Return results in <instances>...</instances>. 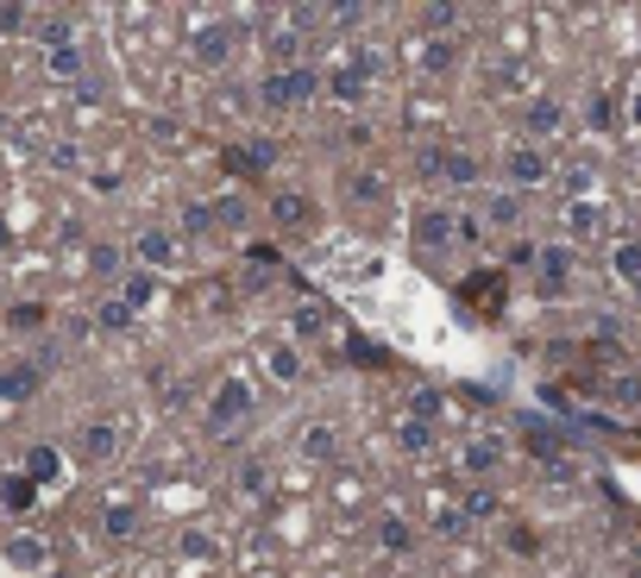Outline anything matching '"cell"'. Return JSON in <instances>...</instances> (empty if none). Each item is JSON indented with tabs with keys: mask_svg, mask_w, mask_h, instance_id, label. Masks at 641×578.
Instances as JSON below:
<instances>
[{
	"mask_svg": "<svg viewBox=\"0 0 641 578\" xmlns=\"http://www.w3.org/2000/svg\"><path fill=\"white\" fill-rule=\"evenodd\" d=\"M314 82H321V76H314L309 63H296V70L283 63V70H271V76H265V101H271V107H283V114H290V107H309V101H314Z\"/></svg>",
	"mask_w": 641,
	"mask_h": 578,
	"instance_id": "obj_1",
	"label": "cell"
},
{
	"mask_svg": "<svg viewBox=\"0 0 641 578\" xmlns=\"http://www.w3.org/2000/svg\"><path fill=\"white\" fill-rule=\"evenodd\" d=\"M246 415H252V384H246V378H227L208 403V434H234V422H246Z\"/></svg>",
	"mask_w": 641,
	"mask_h": 578,
	"instance_id": "obj_2",
	"label": "cell"
},
{
	"mask_svg": "<svg viewBox=\"0 0 641 578\" xmlns=\"http://www.w3.org/2000/svg\"><path fill=\"white\" fill-rule=\"evenodd\" d=\"M234 44H239V25H201L189 39V58H195V70H227V58H234Z\"/></svg>",
	"mask_w": 641,
	"mask_h": 578,
	"instance_id": "obj_3",
	"label": "cell"
},
{
	"mask_svg": "<svg viewBox=\"0 0 641 578\" xmlns=\"http://www.w3.org/2000/svg\"><path fill=\"white\" fill-rule=\"evenodd\" d=\"M504 176L516 183V189H541L547 176H554V164H547L541 145H516V152L504 157Z\"/></svg>",
	"mask_w": 641,
	"mask_h": 578,
	"instance_id": "obj_4",
	"label": "cell"
},
{
	"mask_svg": "<svg viewBox=\"0 0 641 578\" xmlns=\"http://www.w3.org/2000/svg\"><path fill=\"white\" fill-rule=\"evenodd\" d=\"M76 453H82L89 465H107V460L120 453V427H114V422H89V427L76 434Z\"/></svg>",
	"mask_w": 641,
	"mask_h": 578,
	"instance_id": "obj_5",
	"label": "cell"
},
{
	"mask_svg": "<svg viewBox=\"0 0 641 578\" xmlns=\"http://www.w3.org/2000/svg\"><path fill=\"white\" fill-rule=\"evenodd\" d=\"M371 70H378L371 58H352V63H340V70L328 76V95L340 101V107H347V101H359V95H365V76H371Z\"/></svg>",
	"mask_w": 641,
	"mask_h": 578,
	"instance_id": "obj_6",
	"label": "cell"
},
{
	"mask_svg": "<svg viewBox=\"0 0 641 578\" xmlns=\"http://www.w3.org/2000/svg\"><path fill=\"white\" fill-rule=\"evenodd\" d=\"M0 509H7V516H32V509H39V484L25 478V472H7V478H0Z\"/></svg>",
	"mask_w": 641,
	"mask_h": 578,
	"instance_id": "obj_7",
	"label": "cell"
},
{
	"mask_svg": "<svg viewBox=\"0 0 641 578\" xmlns=\"http://www.w3.org/2000/svg\"><path fill=\"white\" fill-rule=\"evenodd\" d=\"M566 277H572V251L547 246L541 251V283H535V289H541V296H566Z\"/></svg>",
	"mask_w": 641,
	"mask_h": 578,
	"instance_id": "obj_8",
	"label": "cell"
},
{
	"mask_svg": "<svg viewBox=\"0 0 641 578\" xmlns=\"http://www.w3.org/2000/svg\"><path fill=\"white\" fill-rule=\"evenodd\" d=\"M133 258H138L145 270H164V265H176V239H170V233H138V239H133Z\"/></svg>",
	"mask_w": 641,
	"mask_h": 578,
	"instance_id": "obj_9",
	"label": "cell"
},
{
	"mask_svg": "<svg viewBox=\"0 0 641 578\" xmlns=\"http://www.w3.org/2000/svg\"><path fill=\"white\" fill-rule=\"evenodd\" d=\"M20 472H25L32 484H58V478H63V453H58V446H25Z\"/></svg>",
	"mask_w": 641,
	"mask_h": 578,
	"instance_id": "obj_10",
	"label": "cell"
},
{
	"mask_svg": "<svg viewBox=\"0 0 641 578\" xmlns=\"http://www.w3.org/2000/svg\"><path fill=\"white\" fill-rule=\"evenodd\" d=\"M427 171H441L447 183H478V176H485V164H478L472 152H441V157H427Z\"/></svg>",
	"mask_w": 641,
	"mask_h": 578,
	"instance_id": "obj_11",
	"label": "cell"
},
{
	"mask_svg": "<svg viewBox=\"0 0 641 578\" xmlns=\"http://www.w3.org/2000/svg\"><path fill=\"white\" fill-rule=\"evenodd\" d=\"M415 239H422V246H447V239H459V220H453L447 208H427L422 220H415Z\"/></svg>",
	"mask_w": 641,
	"mask_h": 578,
	"instance_id": "obj_12",
	"label": "cell"
},
{
	"mask_svg": "<svg viewBox=\"0 0 641 578\" xmlns=\"http://www.w3.org/2000/svg\"><path fill=\"white\" fill-rule=\"evenodd\" d=\"M610 270H617L622 283L635 289V302H641V239H617V251H610Z\"/></svg>",
	"mask_w": 641,
	"mask_h": 578,
	"instance_id": "obj_13",
	"label": "cell"
},
{
	"mask_svg": "<svg viewBox=\"0 0 641 578\" xmlns=\"http://www.w3.org/2000/svg\"><path fill=\"white\" fill-rule=\"evenodd\" d=\"M466 296H472V302H478V309H504V296H509V277H504V270H478Z\"/></svg>",
	"mask_w": 641,
	"mask_h": 578,
	"instance_id": "obj_14",
	"label": "cell"
},
{
	"mask_svg": "<svg viewBox=\"0 0 641 578\" xmlns=\"http://www.w3.org/2000/svg\"><path fill=\"white\" fill-rule=\"evenodd\" d=\"M120 302H126V309H152L157 302V270H133V277H126V283H120Z\"/></svg>",
	"mask_w": 641,
	"mask_h": 578,
	"instance_id": "obj_15",
	"label": "cell"
},
{
	"mask_svg": "<svg viewBox=\"0 0 641 578\" xmlns=\"http://www.w3.org/2000/svg\"><path fill=\"white\" fill-rule=\"evenodd\" d=\"M378 547H384V554H409V547H415V528H409L403 516H384L378 522Z\"/></svg>",
	"mask_w": 641,
	"mask_h": 578,
	"instance_id": "obj_16",
	"label": "cell"
},
{
	"mask_svg": "<svg viewBox=\"0 0 641 578\" xmlns=\"http://www.w3.org/2000/svg\"><path fill=\"white\" fill-rule=\"evenodd\" d=\"M560 101H535V107H528V138H554L560 133Z\"/></svg>",
	"mask_w": 641,
	"mask_h": 578,
	"instance_id": "obj_17",
	"label": "cell"
},
{
	"mask_svg": "<svg viewBox=\"0 0 641 578\" xmlns=\"http://www.w3.org/2000/svg\"><path fill=\"white\" fill-rule=\"evenodd\" d=\"M227 171L265 176V171H271V145H246V152H227Z\"/></svg>",
	"mask_w": 641,
	"mask_h": 578,
	"instance_id": "obj_18",
	"label": "cell"
},
{
	"mask_svg": "<svg viewBox=\"0 0 641 578\" xmlns=\"http://www.w3.org/2000/svg\"><path fill=\"white\" fill-rule=\"evenodd\" d=\"M101 528L114 540H133V528H138V509L133 503H107V516H101Z\"/></svg>",
	"mask_w": 641,
	"mask_h": 578,
	"instance_id": "obj_19",
	"label": "cell"
},
{
	"mask_svg": "<svg viewBox=\"0 0 641 578\" xmlns=\"http://www.w3.org/2000/svg\"><path fill=\"white\" fill-rule=\"evenodd\" d=\"M32 39H39L44 51H63V44H76V25L63 20V13H51V20H44L39 32H32Z\"/></svg>",
	"mask_w": 641,
	"mask_h": 578,
	"instance_id": "obj_20",
	"label": "cell"
},
{
	"mask_svg": "<svg viewBox=\"0 0 641 578\" xmlns=\"http://www.w3.org/2000/svg\"><path fill=\"white\" fill-rule=\"evenodd\" d=\"M95 328H101V333H126V328H133V309H126L120 296H107V302L95 309Z\"/></svg>",
	"mask_w": 641,
	"mask_h": 578,
	"instance_id": "obj_21",
	"label": "cell"
},
{
	"mask_svg": "<svg viewBox=\"0 0 641 578\" xmlns=\"http://www.w3.org/2000/svg\"><path fill=\"white\" fill-rule=\"evenodd\" d=\"M39 390V371L20 365V371H0V396H32Z\"/></svg>",
	"mask_w": 641,
	"mask_h": 578,
	"instance_id": "obj_22",
	"label": "cell"
},
{
	"mask_svg": "<svg viewBox=\"0 0 641 578\" xmlns=\"http://www.w3.org/2000/svg\"><path fill=\"white\" fill-rule=\"evenodd\" d=\"M396 434H403V446H409V453H427V446H434V427H427V422H415V415H403V422H396Z\"/></svg>",
	"mask_w": 641,
	"mask_h": 578,
	"instance_id": "obj_23",
	"label": "cell"
},
{
	"mask_svg": "<svg viewBox=\"0 0 641 578\" xmlns=\"http://www.w3.org/2000/svg\"><path fill=\"white\" fill-rule=\"evenodd\" d=\"M51 76H58V82H76V76H82V51H76V44L51 51Z\"/></svg>",
	"mask_w": 641,
	"mask_h": 578,
	"instance_id": "obj_24",
	"label": "cell"
},
{
	"mask_svg": "<svg viewBox=\"0 0 641 578\" xmlns=\"http://www.w3.org/2000/svg\"><path fill=\"white\" fill-rule=\"evenodd\" d=\"M271 371L283 378V384H296V378H302V352H296V347H271Z\"/></svg>",
	"mask_w": 641,
	"mask_h": 578,
	"instance_id": "obj_25",
	"label": "cell"
},
{
	"mask_svg": "<svg viewBox=\"0 0 641 578\" xmlns=\"http://www.w3.org/2000/svg\"><path fill=\"white\" fill-rule=\"evenodd\" d=\"M485 220L490 227H516V220H523V202H516V195H497V202L485 208Z\"/></svg>",
	"mask_w": 641,
	"mask_h": 578,
	"instance_id": "obj_26",
	"label": "cell"
},
{
	"mask_svg": "<svg viewBox=\"0 0 641 578\" xmlns=\"http://www.w3.org/2000/svg\"><path fill=\"white\" fill-rule=\"evenodd\" d=\"M39 559H44V547H39V540H13V547H7V566H13V572H32Z\"/></svg>",
	"mask_w": 641,
	"mask_h": 578,
	"instance_id": "obj_27",
	"label": "cell"
},
{
	"mask_svg": "<svg viewBox=\"0 0 641 578\" xmlns=\"http://www.w3.org/2000/svg\"><path fill=\"white\" fill-rule=\"evenodd\" d=\"M25 25H32V7H20V0H7V7H0V32H7V39H20Z\"/></svg>",
	"mask_w": 641,
	"mask_h": 578,
	"instance_id": "obj_28",
	"label": "cell"
},
{
	"mask_svg": "<svg viewBox=\"0 0 641 578\" xmlns=\"http://www.w3.org/2000/svg\"><path fill=\"white\" fill-rule=\"evenodd\" d=\"M290 328L302 333V340H314V333L328 328V309H314V302H309V309H296V321H290Z\"/></svg>",
	"mask_w": 641,
	"mask_h": 578,
	"instance_id": "obj_29",
	"label": "cell"
},
{
	"mask_svg": "<svg viewBox=\"0 0 641 578\" xmlns=\"http://www.w3.org/2000/svg\"><path fill=\"white\" fill-rule=\"evenodd\" d=\"M441 390H415V396H409V415H415V422H427V415H441Z\"/></svg>",
	"mask_w": 641,
	"mask_h": 578,
	"instance_id": "obj_30",
	"label": "cell"
},
{
	"mask_svg": "<svg viewBox=\"0 0 641 578\" xmlns=\"http://www.w3.org/2000/svg\"><path fill=\"white\" fill-rule=\"evenodd\" d=\"M497 465V441H472L466 446V472H490Z\"/></svg>",
	"mask_w": 641,
	"mask_h": 578,
	"instance_id": "obj_31",
	"label": "cell"
},
{
	"mask_svg": "<svg viewBox=\"0 0 641 578\" xmlns=\"http://www.w3.org/2000/svg\"><path fill=\"white\" fill-rule=\"evenodd\" d=\"M528 453H535V460H560V434H554V427H535V434H528Z\"/></svg>",
	"mask_w": 641,
	"mask_h": 578,
	"instance_id": "obj_32",
	"label": "cell"
},
{
	"mask_svg": "<svg viewBox=\"0 0 641 578\" xmlns=\"http://www.w3.org/2000/svg\"><path fill=\"white\" fill-rule=\"evenodd\" d=\"M277 220L290 227V220H309V202L302 195H277Z\"/></svg>",
	"mask_w": 641,
	"mask_h": 578,
	"instance_id": "obj_33",
	"label": "cell"
},
{
	"mask_svg": "<svg viewBox=\"0 0 641 578\" xmlns=\"http://www.w3.org/2000/svg\"><path fill=\"white\" fill-rule=\"evenodd\" d=\"M89 270H95V277H114V270H120V251H114V246H95V251H89Z\"/></svg>",
	"mask_w": 641,
	"mask_h": 578,
	"instance_id": "obj_34",
	"label": "cell"
},
{
	"mask_svg": "<svg viewBox=\"0 0 641 578\" xmlns=\"http://www.w3.org/2000/svg\"><path fill=\"white\" fill-rule=\"evenodd\" d=\"M214 227V208H183V233H208Z\"/></svg>",
	"mask_w": 641,
	"mask_h": 578,
	"instance_id": "obj_35",
	"label": "cell"
},
{
	"mask_svg": "<svg viewBox=\"0 0 641 578\" xmlns=\"http://www.w3.org/2000/svg\"><path fill=\"white\" fill-rule=\"evenodd\" d=\"M7 321H13V328H39V321H44V309H39V302H20V309L7 314Z\"/></svg>",
	"mask_w": 641,
	"mask_h": 578,
	"instance_id": "obj_36",
	"label": "cell"
},
{
	"mask_svg": "<svg viewBox=\"0 0 641 578\" xmlns=\"http://www.w3.org/2000/svg\"><path fill=\"white\" fill-rule=\"evenodd\" d=\"M453 63V44H427V70H447Z\"/></svg>",
	"mask_w": 641,
	"mask_h": 578,
	"instance_id": "obj_37",
	"label": "cell"
},
{
	"mask_svg": "<svg viewBox=\"0 0 641 578\" xmlns=\"http://www.w3.org/2000/svg\"><path fill=\"white\" fill-rule=\"evenodd\" d=\"M459 239H485V220H478V214H459Z\"/></svg>",
	"mask_w": 641,
	"mask_h": 578,
	"instance_id": "obj_38",
	"label": "cell"
},
{
	"mask_svg": "<svg viewBox=\"0 0 641 578\" xmlns=\"http://www.w3.org/2000/svg\"><path fill=\"white\" fill-rule=\"evenodd\" d=\"M472 516H497V497H490V491H472Z\"/></svg>",
	"mask_w": 641,
	"mask_h": 578,
	"instance_id": "obj_39",
	"label": "cell"
},
{
	"mask_svg": "<svg viewBox=\"0 0 641 578\" xmlns=\"http://www.w3.org/2000/svg\"><path fill=\"white\" fill-rule=\"evenodd\" d=\"M585 114H591V126H610V101L591 95V107H585Z\"/></svg>",
	"mask_w": 641,
	"mask_h": 578,
	"instance_id": "obj_40",
	"label": "cell"
},
{
	"mask_svg": "<svg viewBox=\"0 0 641 578\" xmlns=\"http://www.w3.org/2000/svg\"><path fill=\"white\" fill-rule=\"evenodd\" d=\"M635 126H641V95H635Z\"/></svg>",
	"mask_w": 641,
	"mask_h": 578,
	"instance_id": "obj_41",
	"label": "cell"
}]
</instances>
